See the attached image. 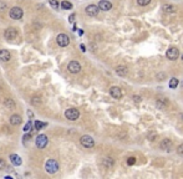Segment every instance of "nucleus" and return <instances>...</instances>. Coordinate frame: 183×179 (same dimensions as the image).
I'll return each mask as SVG.
<instances>
[{"mask_svg": "<svg viewBox=\"0 0 183 179\" xmlns=\"http://www.w3.org/2000/svg\"><path fill=\"white\" fill-rule=\"evenodd\" d=\"M45 170L49 174H55L59 170V163H57V160L54 158L47 159V162L45 163Z\"/></svg>", "mask_w": 183, "mask_h": 179, "instance_id": "nucleus-1", "label": "nucleus"}, {"mask_svg": "<svg viewBox=\"0 0 183 179\" xmlns=\"http://www.w3.org/2000/svg\"><path fill=\"white\" fill-rule=\"evenodd\" d=\"M9 16H10L11 19H14V20H20L24 16V11H22L21 7L14 6V7H11L10 11H9Z\"/></svg>", "mask_w": 183, "mask_h": 179, "instance_id": "nucleus-2", "label": "nucleus"}, {"mask_svg": "<svg viewBox=\"0 0 183 179\" xmlns=\"http://www.w3.org/2000/svg\"><path fill=\"white\" fill-rule=\"evenodd\" d=\"M65 117L70 119V121H76L80 117V111L77 108H69L65 111Z\"/></svg>", "mask_w": 183, "mask_h": 179, "instance_id": "nucleus-3", "label": "nucleus"}, {"mask_svg": "<svg viewBox=\"0 0 183 179\" xmlns=\"http://www.w3.org/2000/svg\"><path fill=\"white\" fill-rule=\"evenodd\" d=\"M47 143H49V139H47V136L45 134H39L35 139V144L39 149H44L47 146Z\"/></svg>", "mask_w": 183, "mask_h": 179, "instance_id": "nucleus-4", "label": "nucleus"}, {"mask_svg": "<svg viewBox=\"0 0 183 179\" xmlns=\"http://www.w3.org/2000/svg\"><path fill=\"white\" fill-rule=\"evenodd\" d=\"M80 142H81V144H82V146H84L85 148H92V147L95 146V141H94V138L91 137V136H87V134L82 136V137L80 138Z\"/></svg>", "mask_w": 183, "mask_h": 179, "instance_id": "nucleus-5", "label": "nucleus"}, {"mask_svg": "<svg viewBox=\"0 0 183 179\" xmlns=\"http://www.w3.org/2000/svg\"><path fill=\"white\" fill-rule=\"evenodd\" d=\"M56 42H57V45H59V46L66 47L70 44V37L66 35V34H59L57 37H56Z\"/></svg>", "mask_w": 183, "mask_h": 179, "instance_id": "nucleus-6", "label": "nucleus"}, {"mask_svg": "<svg viewBox=\"0 0 183 179\" xmlns=\"http://www.w3.org/2000/svg\"><path fill=\"white\" fill-rule=\"evenodd\" d=\"M4 36L8 41H11V40H15L16 36H18V30L15 28H8L4 32Z\"/></svg>", "mask_w": 183, "mask_h": 179, "instance_id": "nucleus-7", "label": "nucleus"}, {"mask_svg": "<svg viewBox=\"0 0 183 179\" xmlns=\"http://www.w3.org/2000/svg\"><path fill=\"white\" fill-rule=\"evenodd\" d=\"M166 56H167V58L171 60V61H174V60H177V57L179 56V50L177 47H171V49H168Z\"/></svg>", "mask_w": 183, "mask_h": 179, "instance_id": "nucleus-8", "label": "nucleus"}, {"mask_svg": "<svg viewBox=\"0 0 183 179\" xmlns=\"http://www.w3.org/2000/svg\"><path fill=\"white\" fill-rule=\"evenodd\" d=\"M68 70H69V72H71V73H79V72L81 71V65H80L77 61H71V62H69V65H68Z\"/></svg>", "mask_w": 183, "mask_h": 179, "instance_id": "nucleus-9", "label": "nucleus"}, {"mask_svg": "<svg viewBox=\"0 0 183 179\" xmlns=\"http://www.w3.org/2000/svg\"><path fill=\"white\" fill-rule=\"evenodd\" d=\"M100 9H98V6L96 5H88L86 6V9H85V13L88 15V16H96L98 14Z\"/></svg>", "mask_w": 183, "mask_h": 179, "instance_id": "nucleus-10", "label": "nucleus"}, {"mask_svg": "<svg viewBox=\"0 0 183 179\" xmlns=\"http://www.w3.org/2000/svg\"><path fill=\"white\" fill-rule=\"evenodd\" d=\"M111 7H112V4L109 1V0H101V1L98 3V9L100 10L109 11V10H111Z\"/></svg>", "mask_w": 183, "mask_h": 179, "instance_id": "nucleus-11", "label": "nucleus"}, {"mask_svg": "<svg viewBox=\"0 0 183 179\" xmlns=\"http://www.w3.org/2000/svg\"><path fill=\"white\" fill-rule=\"evenodd\" d=\"M10 60H11V55H10L9 51L5 50V49L0 50V61L8 62V61H10Z\"/></svg>", "mask_w": 183, "mask_h": 179, "instance_id": "nucleus-12", "label": "nucleus"}, {"mask_svg": "<svg viewBox=\"0 0 183 179\" xmlns=\"http://www.w3.org/2000/svg\"><path fill=\"white\" fill-rule=\"evenodd\" d=\"M110 93H111V96H112L113 98H116V100H118V98L122 97V92H121V88H120V87H116V86L111 87Z\"/></svg>", "mask_w": 183, "mask_h": 179, "instance_id": "nucleus-13", "label": "nucleus"}, {"mask_svg": "<svg viewBox=\"0 0 183 179\" xmlns=\"http://www.w3.org/2000/svg\"><path fill=\"white\" fill-rule=\"evenodd\" d=\"M10 123L13 124V126H19L20 123H21V116L20 115H11V117H10Z\"/></svg>", "mask_w": 183, "mask_h": 179, "instance_id": "nucleus-14", "label": "nucleus"}, {"mask_svg": "<svg viewBox=\"0 0 183 179\" xmlns=\"http://www.w3.org/2000/svg\"><path fill=\"white\" fill-rule=\"evenodd\" d=\"M161 148L163 149V151H171V148H172V142H171V139H168V138H166V139H163L162 142H161Z\"/></svg>", "mask_w": 183, "mask_h": 179, "instance_id": "nucleus-15", "label": "nucleus"}, {"mask_svg": "<svg viewBox=\"0 0 183 179\" xmlns=\"http://www.w3.org/2000/svg\"><path fill=\"white\" fill-rule=\"evenodd\" d=\"M10 160L14 166H21V163H22V159L18 154H10Z\"/></svg>", "mask_w": 183, "mask_h": 179, "instance_id": "nucleus-16", "label": "nucleus"}, {"mask_svg": "<svg viewBox=\"0 0 183 179\" xmlns=\"http://www.w3.org/2000/svg\"><path fill=\"white\" fill-rule=\"evenodd\" d=\"M127 72H128V70H127V67L126 66H117L116 67V73H117L118 76H126L127 75Z\"/></svg>", "mask_w": 183, "mask_h": 179, "instance_id": "nucleus-17", "label": "nucleus"}, {"mask_svg": "<svg viewBox=\"0 0 183 179\" xmlns=\"http://www.w3.org/2000/svg\"><path fill=\"white\" fill-rule=\"evenodd\" d=\"M163 11L164 13H168V14H173V13H176V7H174L173 5H171V4H166V5H163Z\"/></svg>", "mask_w": 183, "mask_h": 179, "instance_id": "nucleus-18", "label": "nucleus"}, {"mask_svg": "<svg viewBox=\"0 0 183 179\" xmlns=\"http://www.w3.org/2000/svg\"><path fill=\"white\" fill-rule=\"evenodd\" d=\"M102 164L106 167V168H111L113 166V159L110 158V157H106L102 159Z\"/></svg>", "mask_w": 183, "mask_h": 179, "instance_id": "nucleus-19", "label": "nucleus"}, {"mask_svg": "<svg viewBox=\"0 0 183 179\" xmlns=\"http://www.w3.org/2000/svg\"><path fill=\"white\" fill-rule=\"evenodd\" d=\"M4 105L8 107V108H15V102H14V100L13 98H5V101H4Z\"/></svg>", "mask_w": 183, "mask_h": 179, "instance_id": "nucleus-20", "label": "nucleus"}, {"mask_svg": "<svg viewBox=\"0 0 183 179\" xmlns=\"http://www.w3.org/2000/svg\"><path fill=\"white\" fill-rule=\"evenodd\" d=\"M41 103H43V100H41V97L34 96V97L31 98V105H34V106H40Z\"/></svg>", "mask_w": 183, "mask_h": 179, "instance_id": "nucleus-21", "label": "nucleus"}, {"mask_svg": "<svg viewBox=\"0 0 183 179\" xmlns=\"http://www.w3.org/2000/svg\"><path fill=\"white\" fill-rule=\"evenodd\" d=\"M61 7L65 10H71L72 9V4L69 3V1H66V0H64V1L61 3Z\"/></svg>", "mask_w": 183, "mask_h": 179, "instance_id": "nucleus-22", "label": "nucleus"}, {"mask_svg": "<svg viewBox=\"0 0 183 179\" xmlns=\"http://www.w3.org/2000/svg\"><path fill=\"white\" fill-rule=\"evenodd\" d=\"M177 86H178V80H177L176 77L171 79V81H170V87H171V88H176Z\"/></svg>", "mask_w": 183, "mask_h": 179, "instance_id": "nucleus-23", "label": "nucleus"}, {"mask_svg": "<svg viewBox=\"0 0 183 179\" xmlns=\"http://www.w3.org/2000/svg\"><path fill=\"white\" fill-rule=\"evenodd\" d=\"M46 126V123H44V122H40V121H36L35 122V130H41V128H44V127Z\"/></svg>", "mask_w": 183, "mask_h": 179, "instance_id": "nucleus-24", "label": "nucleus"}, {"mask_svg": "<svg viewBox=\"0 0 183 179\" xmlns=\"http://www.w3.org/2000/svg\"><path fill=\"white\" fill-rule=\"evenodd\" d=\"M30 130H32V122L31 121H29L24 126V132H29Z\"/></svg>", "mask_w": 183, "mask_h": 179, "instance_id": "nucleus-25", "label": "nucleus"}, {"mask_svg": "<svg viewBox=\"0 0 183 179\" xmlns=\"http://www.w3.org/2000/svg\"><path fill=\"white\" fill-rule=\"evenodd\" d=\"M49 3L54 9H59V1H57V0H49Z\"/></svg>", "mask_w": 183, "mask_h": 179, "instance_id": "nucleus-26", "label": "nucleus"}, {"mask_svg": "<svg viewBox=\"0 0 183 179\" xmlns=\"http://www.w3.org/2000/svg\"><path fill=\"white\" fill-rule=\"evenodd\" d=\"M151 3V0H137V4L141 5V6H146Z\"/></svg>", "mask_w": 183, "mask_h": 179, "instance_id": "nucleus-27", "label": "nucleus"}, {"mask_svg": "<svg viewBox=\"0 0 183 179\" xmlns=\"http://www.w3.org/2000/svg\"><path fill=\"white\" fill-rule=\"evenodd\" d=\"M136 163V158L135 157H130L128 159H127V164L128 166H134Z\"/></svg>", "mask_w": 183, "mask_h": 179, "instance_id": "nucleus-28", "label": "nucleus"}, {"mask_svg": "<svg viewBox=\"0 0 183 179\" xmlns=\"http://www.w3.org/2000/svg\"><path fill=\"white\" fill-rule=\"evenodd\" d=\"M6 10V4L3 3V1H0V13H3Z\"/></svg>", "mask_w": 183, "mask_h": 179, "instance_id": "nucleus-29", "label": "nucleus"}, {"mask_svg": "<svg viewBox=\"0 0 183 179\" xmlns=\"http://www.w3.org/2000/svg\"><path fill=\"white\" fill-rule=\"evenodd\" d=\"M6 167V163H5V160L3 159V158H0V170L2 169H4Z\"/></svg>", "mask_w": 183, "mask_h": 179, "instance_id": "nucleus-30", "label": "nucleus"}, {"mask_svg": "<svg viewBox=\"0 0 183 179\" xmlns=\"http://www.w3.org/2000/svg\"><path fill=\"white\" fill-rule=\"evenodd\" d=\"M177 153H178V154H181V156H183V144L178 146V148H177Z\"/></svg>", "mask_w": 183, "mask_h": 179, "instance_id": "nucleus-31", "label": "nucleus"}, {"mask_svg": "<svg viewBox=\"0 0 183 179\" xmlns=\"http://www.w3.org/2000/svg\"><path fill=\"white\" fill-rule=\"evenodd\" d=\"M29 139H31V134H28V133H26V134L24 136V141H25V142H28Z\"/></svg>", "mask_w": 183, "mask_h": 179, "instance_id": "nucleus-32", "label": "nucleus"}, {"mask_svg": "<svg viewBox=\"0 0 183 179\" xmlns=\"http://www.w3.org/2000/svg\"><path fill=\"white\" fill-rule=\"evenodd\" d=\"M132 98H134L135 102H141V97H140V96H134Z\"/></svg>", "mask_w": 183, "mask_h": 179, "instance_id": "nucleus-33", "label": "nucleus"}, {"mask_svg": "<svg viewBox=\"0 0 183 179\" xmlns=\"http://www.w3.org/2000/svg\"><path fill=\"white\" fill-rule=\"evenodd\" d=\"M28 116H29V118H32V117H34V113H32V111H28Z\"/></svg>", "mask_w": 183, "mask_h": 179, "instance_id": "nucleus-34", "label": "nucleus"}, {"mask_svg": "<svg viewBox=\"0 0 183 179\" xmlns=\"http://www.w3.org/2000/svg\"><path fill=\"white\" fill-rule=\"evenodd\" d=\"M69 21H70V22H74V21H75V15H71V16H70V18H69Z\"/></svg>", "mask_w": 183, "mask_h": 179, "instance_id": "nucleus-35", "label": "nucleus"}, {"mask_svg": "<svg viewBox=\"0 0 183 179\" xmlns=\"http://www.w3.org/2000/svg\"><path fill=\"white\" fill-rule=\"evenodd\" d=\"M80 47H81V50H82V51H84V52H85V51H86V47H85V45H81Z\"/></svg>", "mask_w": 183, "mask_h": 179, "instance_id": "nucleus-36", "label": "nucleus"}, {"mask_svg": "<svg viewBox=\"0 0 183 179\" xmlns=\"http://www.w3.org/2000/svg\"><path fill=\"white\" fill-rule=\"evenodd\" d=\"M182 60H183V55H182Z\"/></svg>", "mask_w": 183, "mask_h": 179, "instance_id": "nucleus-37", "label": "nucleus"}, {"mask_svg": "<svg viewBox=\"0 0 183 179\" xmlns=\"http://www.w3.org/2000/svg\"><path fill=\"white\" fill-rule=\"evenodd\" d=\"M182 86H183V82H182Z\"/></svg>", "mask_w": 183, "mask_h": 179, "instance_id": "nucleus-38", "label": "nucleus"}]
</instances>
